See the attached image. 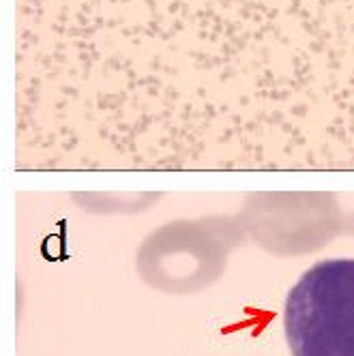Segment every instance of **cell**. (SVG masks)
Segmentation results:
<instances>
[{"label":"cell","instance_id":"cell-1","mask_svg":"<svg viewBox=\"0 0 354 356\" xmlns=\"http://www.w3.org/2000/svg\"><path fill=\"white\" fill-rule=\"evenodd\" d=\"M292 356H354V260H322L296 282L284 309Z\"/></svg>","mask_w":354,"mask_h":356}]
</instances>
